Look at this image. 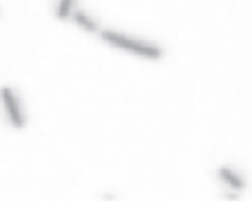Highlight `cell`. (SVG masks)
Listing matches in <instances>:
<instances>
[{
  "instance_id": "obj_1",
  "label": "cell",
  "mask_w": 252,
  "mask_h": 202,
  "mask_svg": "<svg viewBox=\"0 0 252 202\" xmlns=\"http://www.w3.org/2000/svg\"><path fill=\"white\" fill-rule=\"evenodd\" d=\"M99 35L103 42L113 48L140 58L157 60L163 55V51L158 46L136 39L115 30H102Z\"/></svg>"
},
{
  "instance_id": "obj_2",
  "label": "cell",
  "mask_w": 252,
  "mask_h": 202,
  "mask_svg": "<svg viewBox=\"0 0 252 202\" xmlns=\"http://www.w3.org/2000/svg\"><path fill=\"white\" fill-rule=\"evenodd\" d=\"M0 103L10 121L18 126L23 122V113L20 102L14 89L9 87L0 88Z\"/></svg>"
},
{
  "instance_id": "obj_3",
  "label": "cell",
  "mask_w": 252,
  "mask_h": 202,
  "mask_svg": "<svg viewBox=\"0 0 252 202\" xmlns=\"http://www.w3.org/2000/svg\"><path fill=\"white\" fill-rule=\"evenodd\" d=\"M74 24L78 25L81 29L89 32H96L98 31L99 27L96 20L88 13L76 9L73 13L71 19Z\"/></svg>"
},
{
  "instance_id": "obj_4",
  "label": "cell",
  "mask_w": 252,
  "mask_h": 202,
  "mask_svg": "<svg viewBox=\"0 0 252 202\" xmlns=\"http://www.w3.org/2000/svg\"><path fill=\"white\" fill-rule=\"evenodd\" d=\"M78 0H57L55 5V15L59 20L70 19L76 11Z\"/></svg>"
},
{
  "instance_id": "obj_5",
  "label": "cell",
  "mask_w": 252,
  "mask_h": 202,
  "mask_svg": "<svg viewBox=\"0 0 252 202\" xmlns=\"http://www.w3.org/2000/svg\"><path fill=\"white\" fill-rule=\"evenodd\" d=\"M221 177L230 184L233 188L241 189L243 187V181L229 170L223 168L220 171Z\"/></svg>"
}]
</instances>
